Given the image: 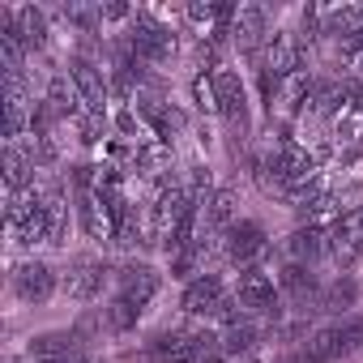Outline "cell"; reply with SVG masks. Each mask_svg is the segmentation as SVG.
I'll list each match as a JSON object with an SVG mask.
<instances>
[{
	"mask_svg": "<svg viewBox=\"0 0 363 363\" xmlns=\"http://www.w3.org/2000/svg\"><path fill=\"white\" fill-rule=\"evenodd\" d=\"M359 342H363V320H337V325H325V329H316V333L303 342L299 363H333V359H342L346 350H354Z\"/></svg>",
	"mask_w": 363,
	"mask_h": 363,
	"instance_id": "obj_1",
	"label": "cell"
},
{
	"mask_svg": "<svg viewBox=\"0 0 363 363\" xmlns=\"http://www.w3.org/2000/svg\"><path fill=\"white\" fill-rule=\"evenodd\" d=\"M235 299H240L244 312H261V316H274V320H278V312H282V299H278V291H274V278H269L261 265L240 269Z\"/></svg>",
	"mask_w": 363,
	"mask_h": 363,
	"instance_id": "obj_2",
	"label": "cell"
},
{
	"mask_svg": "<svg viewBox=\"0 0 363 363\" xmlns=\"http://www.w3.org/2000/svg\"><path fill=\"white\" fill-rule=\"evenodd\" d=\"M128 48H133L137 60L162 65V60L175 52V35H171L162 22H154L150 13H137V18H133V39H128Z\"/></svg>",
	"mask_w": 363,
	"mask_h": 363,
	"instance_id": "obj_3",
	"label": "cell"
},
{
	"mask_svg": "<svg viewBox=\"0 0 363 363\" xmlns=\"http://www.w3.org/2000/svg\"><path fill=\"white\" fill-rule=\"evenodd\" d=\"M73 354H82V333L77 329H48L35 333L26 346V363H69Z\"/></svg>",
	"mask_w": 363,
	"mask_h": 363,
	"instance_id": "obj_4",
	"label": "cell"
},
{
	"mask_svg": "<svg viewBox=\"0 0 363 363\" xmlns=\"http://www.w3.org/2000/svg\"><path fill=\"white\" fill-rule=\"evenodd\" d=\"M265 248H269L265 227H261V223H252V218H240V223L227 231V257H231L240 269L257 265V257H265Z\"/></svg>",
	"mask_w": 363,
	"mask_h": 363,
	"instance_id": "obj_5",
	"label": "cell"
},
{
	"mask_svg": "<svg viewBox=\"0 0 363 363\" xmlns=\"http://www.w3.org/2000/svg\"><path fill=\"white\" fill-rule=\"evenodd\" d=\"M77 218H82V231L90 235V240H99V244H107V240H116V214H111V206L94 193V189H86V193H77Z\"/></svg>",
	"mask_w": 363,
	"mask_h": 363,
	"instance_id": "obj_6",
	"label": "cell"
},
{
	"mask_svg": "<svg viewBox=\"0 0 363 363\" xmlns=\"http://www.w3.org/2000/svg\"><path fill=\"white\" fill-rule=\"evenodd\" d=\"M329 252L337 265H354L363 257V210H350L333 223L329 231Z\"/></svg>",
	"mask_w": 363,
	"mask_h": 363,
	"instance_id": "obj_7",
	"label": "cell"
},
{
	"mask_svg": "<svg viewBox=\"0 0 363 363\" xmlns=\"http://www.w3.org/2000/svg\"><path fill=\"white\" fill-rule=\"evenodd\" d=\"M69 82H73V90L82 94V103H86L90 111L103 116V107H107V82H103V69H99L94 60H86V56H73V60H69Z\"/></svg>",
	"mask_w": 363,
	"mask_h": 363,
	"instance_id": "obj_8",
	"label": "cell"
},
{
	"mask_svg": "<svg viewBox=\"0 0 363 363\" xmlns=\"http://www.w3.org/2000/svg\"><path fill=\"white\" fill-rule=\"evenodd\" d=\"M214 90H218V111H223L235 128H248V90H244L240 73L214 69Z\"/></svg>",
	"mask_w": 363,
	"mask_h": 363,
	"instance_id": "obj_9",
	"label": "cell"
},
{
	"mask_svg": "<svg viewBox=\"0 0 363 363\" xmlns=\"http://www.w3.org/2000/svg\"><path fill=\"white\" fill-rule=\"evenodd\" d=\"M13 291H18L22 303H43V299H52V291H56L52 265H43V261H22V265L13 269Z\"/></svg>",
	"mask_w": 363,
	"mask_h": 363,
	"instance_id": "obj_10",
	"label": "cell"
},
{
	"mask_svg": "<svg viewBox=\"0 0 363 363\" xmlns=\"http://www.w3.org/2000/svg\"><path fill=\"white\" fill-rule=\"evenodd\" d=\"M103 282H107V265H99L90 257H77L65 274V295L77 299V303H90V299H99Z\"/></svg>",
	"mask_w": 363,
	"mask_h": 363,
	"instance_id": "obj_11",
	"label": "cell"
},
{
	"mask_svg": "<svg viewBox=\"0 0 363 363\" xmlns=\"http://www.w3.org/2000/svg\"><path fill=\"white\" fill-rule=\"evenodd\" d=\"M158 286H162V278H158L150 265H124V269H120V299H124L133 312H145L150 299L158 295Z\"/></svg>",
	"mask_w": 363,
	"mask_h": 363,
	"instance_id": "obj_12",
	"label": "cell"
},
{
	"mask_svg": "<svg viewBox=\"0 0 363 363\" xmlns=\"http://www.w3.org/2000/svg\"><path fill=\"white\" fill-rule=\"evenodd\" d=\"M265 73H274L278 82H286L291 73H299V39L295 35H269V52H265Z\"/></svg>",
	"mask_w": 363,
	"mask_h": 363,
	"instance_id": "obj_13",
	"label": "cell"
},
{
	"mask_svg": "<svg viewBox=\"0 0 363 363\" xmlns=\"http://www.w3.org/2000/svg\"><path fill=\"white\" fill-rule=\"evenodd\" d=\"M325 252H329V231L299 227V231H291V240H286V257H291V265H312V261H320Z\"/></svg>",
	"mask_w": 363,
	"mask_h": 363,
	"instance_id": "obj_14",
	"label": "cell"
},
{
	"mask_svg": "<svg viewBox=\"0 0 363 363\" xmlns=\"http://www.w3.org/2000/svg\"><path fill=\"white\" fill-rule=\"evenodd\" d=\"M231 35H235V43H240L244 52H257V48L269 39V30H265V9H261V5H244V9L235 13Z\"/></svg>",
	"mask_w": 363,
	"mask_h": 363,
	"instance_id": "obj_15",
	"label": "cell"
},
{
	"mask_svg": "<svg viewBox=\"0 0 363 363\" xmlns=\"http://www.w3.org/2000/svg\"><path fill=\"white\" fill-rule=\"evenodd\" d=\"M201 214H206V231L210 235H227L235 227V193H227V189L210 193L206 206H201Z\"/></svg>",
	"mask_w": 363,
	"mask_h": 363,
	"instance_id": "obj_16",
	"label": "cell"
},
{
	"mask_svg": "<svg viewBox=\"0 0 363 363\" xmlns=\"http://www.w3.org/2000/svg\"><path fill=\"white\" fill-rule=\"evenodd\" d=\"M35 171V162H30V154H22L18 145H5V189L9 193H30V175Z\"/></svg>",
	"mask_w": 363,
	"mask_h": 363,
	"instance_id": "obj_17",
	"label": "cell"
},
{
	"mask_svg": "<svg viewBox=\"0 0 363 363\" xmlns=\"http://www.w3.org/2000/svg\"><path fill=\"white\" fill-rule=\"evenodd\" d=\"M18 35H22L26 52H43L48 48V18H43V9H35V5L18 9Z\"/></svg>",
	"mask_w": 363,
	"mask_h": 363,
	"instance_id": "obj_18",
	"label": "cell"
},
{
	"mask_svg": "<svg viewBox=\"0 0 363 363\" xmlns=\"http://www.w3.org/2000/svg\"><path fill=\"white\" fill-rule=\"evenodd\" d=\"M282 291H286L291 299H299V303H308V299H320L316 274H312L308 265H286V269H282Z\"/></svg>",
	"mask_w": 363,
	"mask_h": 363,
	"instance_id": "obj_19",
	"label": "cell"
},
{
	"mask_svg": "<svg viewBox=\"0 0 363 363\" xmlns=\"http://www.w3.org/2000/svg\"><path fill=\"white\" fill-rule=\"evenodd\" d=\"M359 30H363V9L342 5V9H329V13H325V35H333L337 43H342V39H354Z\"/></svg>",
	"mask_w": 363,
	"mask_h": 363,
	"instance_id": "obj_20",
	"label": "cell"
},
{
	"mask_svg": "<svg viewBox=\"0 0 363 363\" xmlns=\"http://www.w3.org/2000/svg\"><path fill=\"white\" fill-rule=\"evenodd\" d=\"M257 337H261V333H257V325L244 316V320L227 325V333H223V350H227V354H244V350H252V346H257Z\"/></svg>",
	"mask_w": 363,
	"mask_h": 363,
	"instance_id": "obj_21",
	"label": "cell"
},
{
	"mask_svg": "<svg viewBox=\"0 0 363 363\" xmlns=\"http://www.w3.org/2000/svg\"><path fill=\"white\" fill-rule=\"evenodd\" d=\"M359 299V286H354V278H337L325 295H320V308H329V312H342V308H350Z\"/></svg>",
	"mask_w": 363,
	"mask_h": 363,
	"instance_id": "obj_22",
	"label": "cell"
},
{
	"mask_svg": "<svg viewBox=\"0 0 363 363\" xmlns=\"http://www.w3.org/2000/svg\"><path fill=\"white\" fill-rule=\"evenodd\" d=\"M193 99H197V107L201 111H218V90H214V77H206V73H197L193 77Z\"/></svg>",
	"mask_w": 363,
	"mask_h": 363,
	"instance_id": "obj_23",
	"label": "cell"
},
{
	"mask_svg": "<svg viewBox=\"0 0 363 363\" xmlns=\"http://www.w3.org/2000/svg\"><path fill=\"white\" fill-rule=\"evenodd\" d=\"M103 316H107V329L124 333V329H133V325H137V316H141V312H133V308H128L124 299H116L111 308H103Z\"/></svg>",
	"mask_w": 363,
	"mask_h": 363,
	"instance_id": "obj_24",
	"label": "cell"
},
{
	"mask_svg": "<svg viewBox=\"0 0 363 363\" xmlns=\"http://www.w3.org/2000/svg\"><path fill=\"white\" fill-rule=\"evenodd\" d=\"M116 128L128 133V137H141V124L133 120V111H120V116H116Z\"/></svg>",
	"mask_w": 363,
	"mask_h": 363,
	"instance_id": "obj_25",
	"label": "cell"
},
{
	"mask_svg": "<svg viewBox=\"0 0 363 363\" xmlns=\"http://www.w3.org/2000/svg\"><path fill=\"white\" fill-rule=\"evenodd\" d=\"M69 363H99V359H90V354H86V350H82V354H73V359H69Z\"/></svg>",
	"mask_w": 363,
	"mask_h": 363,
	"instance_id": "obj_26",
	"label": "cell"
},
{
	"mask_svg": "<svg viewBox=\"0 0 363 363\" xmlns=\"http://www.w3.org/2000/svg\"><path fill=\"white\" fill-rule=\"evenodd\" d=\"M359 69H363V56H359Z\"/></svg>",
	"mask_w": 363,
	"mask_h": 363,
	"instance_id": "obj_27",
	"label": "cell"
}]
</instances>
